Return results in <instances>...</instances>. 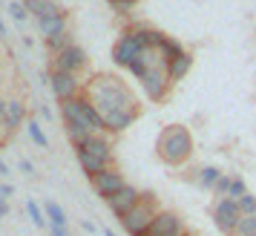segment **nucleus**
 Returning <instances> with one entry per match:
<instances>
[{
    "label": "nucleus",
    "mask_w": 256,
    "mask_h": 236,
    "mask_svg": "<svg viewBox=\"0 0 256 236\" xmlns=\"http://www.w3.org/2000/svg\"><path fill=\"white\" fill-rule=\"evenodd\" d=\"M86 98L95 104V110L101 112L106 124V132H124L138 118L141 106L136 101V95L130 92V86L118 75H95L86 84Z\"/></svg>",
    "instance_id": "nucleus-1"
},
{
    "label": "nucleus",
    "mask_w": 256,
    "mask_h": 236,
    "mask_svg": "<svg viewBox=\"0 0 256 236\" xmlns=\"http://www.w3.org/2000/svg\"><path fill=\"white\" fill-rule=\"evenodd\" d=\"M156 150H158V158H162L164 164L178 167L193 156V136L182 124H170V127L162 130L158 142H156Z\"/></svg>",
    "instance_id": "nucleus-2"
},
{
    "label": "nucleus",
    "mask_w": 256,
    "mask_h": 236,
    "mask_svg": "<svg viewBox=\"0 0 256 236\" xmlns=\"http://www.w3.org/2000/svg\"><path fill=\"white\" fill-rule=\"evenodd\" d=\"M75 153H78V162H81L84 173L90 178H92L95 173L106 170V167H112V144L106 138V132L90 136L81 147H75Z\"/></svg>",
    "instance_id": "nucleus-3"
},
{
    "label": "nucleus",
    "mask_w": 256,
    "mask_h": 236,
    "mask_svg": "<svg viewBox=\"0 0 256 236\" xmlns=\"http://www.w3.org/2000/svg\"><path fill=\"white\" fill-rule=\"evenodd\" d=\"M158 213H162V208H158L156 193H141V202L121 219V224H124V230L130 236H147L152 222L158 219Z\"/></svg>",
    "instance_id": "nucleus-4"
},
{
    "label": "nucleus",
    "mask_w": 256,
    "mask_h": 236,
    "mask_svg": "<svg viewBox=\"0 0 256 236\" xmlns=\"http://www.w3.org/2000/svg\"><path fill=\"white\" fill-rule=\"evenodd\" d=\"M210 216H213V222H216V228H219L222 234L233 236V234H236V224H239V219H242V210H239V202H236V199L222 196V199L213 202Z\"/></svg>",
    "instance_id": "nucleus-5"
},
{
    "label": "nucleus",
    "mask_w": 256,
    "mask_h": 236,
    "mask_svg": "<svg viewBox=\"0 0 256 236\" xmlns=\"http://www.w3.org/2000/svg\"><path fill=\"white\" fill-rule=\"evenodd\" d=\"M141 90H144V95L150 98V101H164L167 98V92H170V78H167V66L164 64H158V66H150L147 70V75L141 78Z\"/></svg>",
    "instance_id": "nucleus-6"
},
{
    "label": "nucleus",
    "mask_w": 256,
    "mask_h": 236,
    "mask_svg": "<svg viewBox=\"0 0 256 236\" xmlns=\"http://www.w3.org/2000/svg\"><path fill=\"white\" fill-rule=\"evenodd\" d=\"M49 86H52V92L58 98L60 104H66V101H75V98H81V81H78V75H70V72H49Z\"/></svg>",
    "instance_id": "nucleus-7"
},
{
    "label": "nucleus",
    "mask_w": 256,
    "mask_h": 236,
    "mask_svg": "<svg viewBox=\"0 0 256 236\" xmlns=\"http://www.w3.org/2000/svg\"><path fill=\"white\" fill-rule=\"evenodd\" d=\"M90 182H92V190H95V193H98L104 202H110V199L118 193V190L127 184V182H124V176L118 173L116 167H106V170H101V173H95Z\"/></svg>",
    "instance_id": "nucleus-8"
},
{
    "label": "nucleus",
    "mask_w": 256,
    "mask_h": 236,
    "mask_svg": "<svg viewBox=\"0 0 256 236\" xmlns=\"http://www.w3.org/2000/svg\"><path fill=\"white\" fill-rule=\"evenodd\" d=\"M52 70L55 72H70V75H78L81 70H86V52H84L78 44H72L70 49H64L60 55L52 58Z\"/></svg>",
    "instance_id": "nucleus-9"
},
{
    "label": "nucleus",
    "mask_w": 256,
    "mask_h": 236,
    "mask_svg": "<svg viewBox=\"0 0 256 236\" xmlns=\"http://www.w3.org/2000/svg\"><path fill=\"white\" fill-rule=\"evenodd\" d=\"M141 52H144V49H141L138 44H136V38L124 29V35L118 38L116 46H112V64H116V66H124V70H130V64L138 58Z\"/></svg>",
    "instance_id": "nucleus-10"
},
{
    "label": "nucleus",
    "mask_w": 256,
    "mask_h": 236,
    "mask_svg": "<svg viewBox=\"0 0 256 236\" xmlns=\"http://www.w3.org/2000/svg\"><path fill=\"white\" fill-rule=\"evenodd\" d=\"M138 202H141V193H138V190L132 188V184H124V188L118 190L116 196H112V199L106 202V208H110V210H112V216L121 222V219H124V216H127V213L132 210L136 204H138Z\"/></svg>",
    "instance_id": "nucleus-11"
},
{
    "label": "nucleus",
    "mask_w": 256,
    "mask_h": 236,
    "mask_svg": "<svg viewBox=\"0 0 256 236\" xmlns=\"http://www.w3.org/2000/svg\"><path fill=\"white\" fill-rule=\"evenodd\" d=\"M184 222H182V216L176 210H162L158 213V219L152 222L150 234L147 236H184Z\"/></svg>",
    "instance_id": "nucleus-12"
},
{
    "label": "nucleus",
    "mask_w": 256,
    "mask_h": 236,
    "mask_svg": "<svg viewBox=\"0 0 256 236\" xmlns=\"http://www.w3.org/2000/svg\"><path fill=\"white\" fill-rule=\"evenodd\" d=\"M127 32L136 38V44H138L141 49H158V46H162V40H164V35L158 32V29H152V26L136 24V26H130Z\"/></svg>",
    "instance_id": "nucleus-13"
},
{
    "label": "nucleus",
    "mask_w": 256,
    "mask_h": 236,
    "mask_svg": "<svg viewBox=\"0 0 256 236\" xmlns=\"http://www.w3.org/2000/svg\"><path fill=\"white\" fill-rule=\"evenodd\" d=\"M20 124L26 127V104L20 98H9V104H6V118H3V127L9 132L20 130Z\"/></svg>",
    "instance_id": "nucleus-14"
},
{
    "label": "nucleus",
    "mask_w": 256,
    "mask_h": 236,
    "mask_svg": "<svg viewBox=\"0 0 256 236\" xmlns=\"http://www.w3.org/2000/svg\"><path fill=\"white\" fill-rule=\"evenodd\" d=\"M190 66H193V55H190V52H184L182 58H176L173 64H167V78H170V84L176 86V84L190 72Z\"/></svg>",
    "instance_id": "nucleus-15"
},
{
    "label": "nucleus",
    "mask_w": 256,
    "mask_h": 236,
    "mask_svg": "<svg viewBox=\"0 0 256 236\" xmlns=\"http://www.w3.org/2000/svg\"><path fill=\"white\" fill-rule=\"evenodd\" d=\"M40 24V35L44 38H55L60 32H70L66 29V12L64 14H55V18H44V20H38Z\"/></svg>",
    "instance_id": "nucleus-16"
},
{
    "label": "nucleus",
    "mask_w": 256,
    "mask_h": 236,
    "mask_svg": "<svg viewBox=\"0 0 256 236\" xmlns=\"http://www.w3.org/2000/svg\"><path fill=\"white\" fill-rule=\"evenodd\" d=\"M44 213H46V219H49V228H64L66 230V210L60 208L58 202H44Z\"/></svg>",
    "instance_id": "nucleus-17"
},
{
    "label": "nucleus",
    "mask_w": 256,
    "mask_h": 236,
    "mask_svg": "<svg viewBox=\"0 0 256 236\" xmlns=\"http://www.w3.org/2000/svg\"><path fill=\"white\" fill-rule=\"evenodd\" d=\"M158 55H162L164 64H173L176 58H182V55H184V46H182L178 40H173V38H167V35H164L162 46H158Z\"/></svg>",
    "instance_id": "nucleus-18"
},
{
    "label": "nucleus",
    "mask_w": 256,
    "mask_h": 236,
    "mask_svg": "<svg viewBox=\"0 0 256 236\" xmlns=\"http://www.w3.org/2000/svg\"><path fill=\"white\" fill-rule=\"evenodd\" d=\"M222 178V170L219 167H198L196 170V184L198 188H204V190H213L216 188V182Z\"/></svg>",
    "instance_id": "nucleus-19"
},
{
    "label": "nucleus",
    "mask_w": 256,
    "mask_h": 236,
    "mask_svg": "<svg viewBox=\"0 0 256 236\" xmlns=\"http://www.w3.org/2000/svg\"><path fill=\"white\" fill-rule=\"evenodd\" d=\"M70 46H72L70 32H60V35H55V38H46V49L52 52V55H60L64 49H70Z\"/></svg>",
    "instance_id": "nucleus-20"
},
{
    "label": "nucleus",
    "mask_w": 256,
    "mask_h": 236,
    "mask_svg": "<svg viewBox=\"0 0 256 236\" xmlns=\"http://www.w3.org/2000/svg\"><path fill=\"white\" fill-rule=\"evenodd\" d=\"M55 14H64V9H60L55 0H40V6H38V20H44V18H55Z\"/></svg>",
    "instance_id": "nucleus-21"
},
{
    "label": "nucleus",
    "mask_w": 256,
    "mask_h": 236,
    "mask_svg": "<svg viewBox=\"0 0 256 236\" xmlns=\"http://www.w3.org/2000/svg\"><path fill=\"white\" fill-rule=\"evenodd\" d=\"M26 132H29V138L40 147V150H46V136H44V130H40V124L38 121H26Z\"/></svg>",
    "instance_id": "nucleus-22"
},
{
    "label": "nucleus",
    "mask_w": 256,
    "mask_h": 236,
    "mask_svg": "<svg viewBox=\"0 0 256 236\" xmlns=\"http://www.w3.org/2000/svg\"><path fill=\"white\" fill-rule=\"evenodd\" d=\"M106 3H110V9H112L118 18H127V14L138 6V0H106Z\"/></svg>",
    "instance_id": "nucleus-23"
},
{
    "label": "nucleus",
    "mask_w": 256,
    "mask_h": 236,
    "mask_svg": "<svg viewBox=\"0 0 256 236\" xmlns=\"http://www.w3.org/2000/svg\"><path fill=\"white\" fill-rule=\"evenodd\" d=\"M256 234V213L254 216H242L239 224H236V234L233 236H254Z\"/></svg>",
    "instance_id": "nucleus-24"
},
{
    "label": "nucleus",
    "mask_w": 256,
    "mask_h": 236,
    "mask_svg": "<svg viewBox=\"0 0 256 236\" xmlns=\"http://www.w3.org/2000/svg\"><path fill=\"white\" fill-rule=\"evenodd\" d=\"M26 213H29V219H32V224H35V228H44V224L49 222L46 216H44V210L38 208V202H26Z\"/></svg>",
    "instance_id": "nucleus-25"
},
{
    "label": "nucleus",
    "mask_w": 256,
    "mask_h": 236,
    "mask_svg": "<svg viewBox=\"0 0 256 236\" xmlns=\"http://www.w3.org/2000/svg\"><path fill=\"white\" fill-rule=\"evenodd\" d=\"M239 210H242V216H254L256 213V196L254 193H244L242 199H239Z\"/></svg>",
    "instance_id": "nucleus-26"
},
{
    "label": "nucleus",
    "mask_w": 256,
    "mask_h": 236,
    "mask_svg": "<svg viewBox=\"0 0 256 236\" xmlns=\"http://www.w3.org/2000/svg\"><path fill=\"white\" fill-rule=\"evenodd\" d=\"M9 14H12L18 24H24L26 18H29V12H26V6H24V0H12V3H9Z\"/></svg>",
    "instance_id": "nucleus-27"
},
{
    "label": "nucleus",
    "mask_w": 256,
    "mask_h": 236,
    "mask_svg": "<svg viewBox=\"0 0 256 236\" xmlns=\"http://www.w3.org/2000/svg\"><path fill=\"white\" fill-rule=\"evenodd\" d=\"M230 184H233V176H228V173H222V178L219 182H216V188H213V193H216V196H228V193H230Z\"/></svg>",
    "instance_id": "nucleus-28"
},
{
    "label": "nucleus",
    "mask_w": 256,
    "mask_h": 236,
    "mask_svg": "<svg viewBox=\"0 0 256 236\" xmlns=\"http://www.w3.org/2000/svg\"><path fill=\"white\" fill-rule=\"evenodd\" d=\"M244 193H248V184H244L242 178H233V184H230V193H228V196H230V199H242Z\"/></svg>",
    "instance_id": "nucleus-29"
},
{
    "label": "nucleus",
    "mask_w": 256,
    "mask_h": 236,
    "mask_svg": "<svg viewBox=\"0 0 256 236\" xmlns=\"http://www.w3.org/2000/svg\"><path fill=\"white\" fill-rule=\"evenodd\" d=\"M24 6H26V12H29V14H38V6H40V0H24Z\"/></svg>",
    "instance_id": "nucleus-30"
},
{
    "label": "nucleus",
    "mask_w": 256,
    "mask_h": 236,
    "mask_svg": "<svg viewBox=\"0 0 256 236\" xmlns=\"http://www.w3.org/2000/svg\"><path fill=\"white\" fill-rule=\"evenodd\" d=\"M12 193H14V188H12V184H0V196H3V199H9Z\"/></svg>",
    "instance_id": "nucleus-31"
},
{
    "label": "nucleus",
    "mask_w": 256,
    "mask_h": 236,
    "mask_svg": "<svg viewBox=\"0 0 256 236\" xmlns=\"http://www.w3.org/2000/svg\"><path fill=\"white\" fill-rule=\"evenodd\" d=\"M38 116H44V118H52V110H49L46 104H40V106H38Z\"/></svg>",
    "instance_id": "nucleus-32"
},
{
    "label": "nucleus",
    "mask_w": 256,
    "mask_h": 236,
    "mask_svg": "<svg viewBox=\"0 0 256 236\" xmlns=\"http://www.w3.org/2000/svg\"><path fill=\"white\" fill-rule=\"evenodd\" d=\"M20 170H24V173H32L35 167H32V162H29V158H20Z\"/></svg>",
    "instance_id": "nucleus-33"
},
{
    "label": "nucleus",
    "mask_w": 256,
    "mask_h": 236,
    "mask_svg": "<svg viewBox=\"0 0 256 236\" xmlns=\"http://www.w3.org/2000/svg\"><path fill=\"white\" fill-rule=\"evenodd\" d=\"M6 104H9V98H3V95H0V121L6 118Z\"/></svg>",
    "instance_id": "nucleus-34"
},
{
    "label": "nucleus",
    "mask_w": 256,
    "mask_h": 236,
    "mask_svg": "<svg viewBox=\"0 0 256 236\" xmlns=\"http://www.w3.org/2000/svg\"><path fill=\"white\" fill-rule=\"evenodd\" d=\"M52 236H70V234H66L64 228H52Z\"/></svg>",
    "instance_id": "nucleus-35"
},
{
    "label": "nucleus",
    "mask_w": 256,
    "mask_h": 236,
    "mask_svg": "<svg viewBox=\"0 0 256 236\" xmlns=\"http://www.w3.org/2000/svg\"><path fill=\"white\" fill-rule=\"evenodd\" d=\"M6 173H9V167H6V162H3V158H0V176H6Z\"/></svg>",
    "instance_id": "nucleus-36"
},
{
    "label": "nucleus",
    "mask_w": 256,
    "mask_h": 236,
    "mask_svg": "<svg viewBox=\"0 0 256 236\" xmlns=\"http://www.w3.org/2000/svg\"><path fill=\"white\" fill-rule=\"evenodd\" d=\"M6 213H9V204H6V202H0V216H6Z\"/></svg>",
    "instance_id": "nucleus-37"
},
{
    "label": "nucleus",
    "mask_w": 256,
    "mask_h": 236,
    "mask_svg": "<svg viewBox=\"0 0 256 236\" xmlns=\"http://www.w3.org/2000/svg\"><path fill=\"white\" fill-rule=\"evenodd\" d=\"M9 32H6V24H3V18H0V38H6Z\"/></svg>",
    "instance_id": "nucleus-38"
},
{
    "label": "nucleus",
    "mask_w": 256,
    "mask_h": 236,
    "mask_svg": "<svg viewBox=\"0 0 256 236\" xmlns=\"http://www.w3.org/2000/svg\"><path fill=\"white\" fill-rule=\"evenodd\" d=\"M104 236H116V234H112V230H104Z\"/></svg>",
    "instance_id": "nucleus-39"
},
{
    "label": "nucleus",
    "mask_w": 256,
    "mask_h": 236,
    "mask_svg": "<svg viewBox=\"0 0 256 236\" xmlns=\"http://www.w3.org/2000/svg\"><path fill=\"white\" fill-rule=\"evenodd\" d=\"M184 236H193V234H184Z\"/></svg>",
    "instance_id": "nucleus-40"
},
{
    "label": "nucleus",
    "mask_w": 256,
    "mask_h": 236,
    "mask_svg": "<svg viewBox=\"0 0 256 236\" xmlns=\"http://www.w3.org/2000/svg\"><path fill=\"white\" fill-rule=\"evenodd\" d=\"M254 236H256V234H254Z\"/></svg>",
    "instance_id": "nucleus-41"
}]
</instances>
